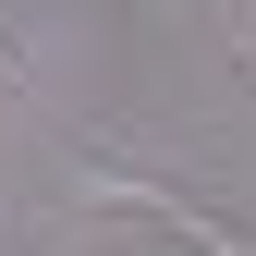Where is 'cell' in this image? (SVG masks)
Masks as SVG:
<instances>
[{"label":"cell","mask_w":256,"mask_h":256,"mask_svg":"<svg viewBox=\"0 0 256 256\" xmlns=\"http://www.w3.org/2000/svg\"><path fill=\"white\" fill-rule=\"evenodd\" d=\"M0 86H24V49H12V37H0Z\"/></svg>","instance_id":"cell-2"},{"label":"cell","mask_w":256,"mask_h":256,"mask_svg":"<svg viewBox=\"0 0 256 256\" xmlns=\"http://www.w3.org/2000/svg\"><path fill=\"white\" fill-rule=\"evenodd\" d=\"M74 196H86V208L146 220V232H171V244H196V256H256V232H244L232 208H208L196 183H158V171H134V158H74Z\"/></svg>","instance_id":"cell-1"}]
</instances>
